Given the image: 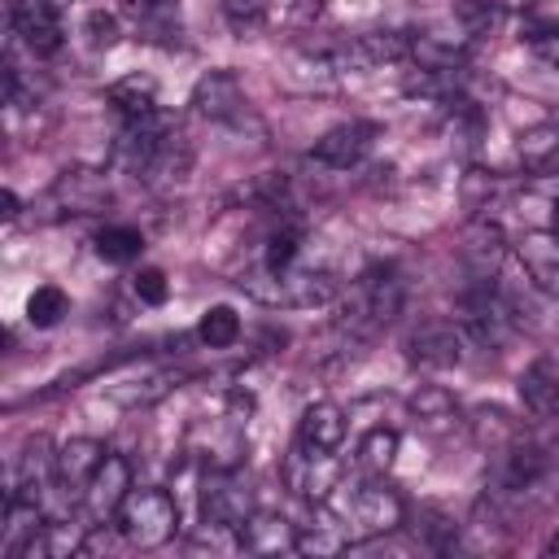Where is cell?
I'll return each mask as SVG.
<instances>
[{"label": "cell", "instance_id": "1", "mask_svg": "<svg viewBox=\"0 0 559 559\" xmlns=\"http://www.w3.org/2000/svg\"><path fill=\"white\" fill-rule=\"evenodd\" d=\"M402 301H406V284H402V275L393 271V266H367L354 284H349V293L341 297V306H336V328L341 332H349V336H371V332H380L384 323H393L397 314H402Z\"/></svg>", "mask_w": 559, "mask_h": 559}, {"label": "cell", "instance_id": "2", "mask_svg": "<svg viewBox=\"0 0 559 559\" xmlns=\"http://www.w3.org/2000/svg\"><path fill=\"white\" fill-rule=\"evenodd\" d=\"M467 332V341L485 354H502L511 345V336L520 332V314L507 297V288H498L493 280H480L476 288H467L459 297V314H454Z\"/></svg>", "mask_w": 559, "mask_h": 559}, {"label": "cell", "instance_id": "3", "mask_svg": "<svg viewBox=\"0 0 559 559\" xmlns=\"http://www.w3.org/2000/svg\"><path fill=\"white\" fill-rule=\"evenodd\" d=\"M345 498H341V520H345V533L349 537H384L393 528H402L406 520V502L397 498V489L384 480V476H367L354 480V485H341Z\"/></svg>", "mask_w": 559, "mask_h": 559}, {"label": "cell", "instance_id": "4", "mask_svg": "<svg viewBox=\"0 0 559 559\" xmlns=\"http://www.w3.org/2000/svg\"><path fill=\"white\" fill-rule=\"evenodd\" d=\"M114 520H118V533L131 546L157 550L179 533V502H175V493H166L157 485H135Z\"/></svg>", "mask_w": 559, "mask_h": 559}, {"label": "cell", "instance_id": "5", "mask_svg": "<svg viewBox=\"0 0 559 559\" xmlns=\"http://www.w3.org/2000/svg\"><path fill=\"white\" fill-rule=\"evenodd\" d=\"M467 349H472V341H467L459 319H424L406 332V358L415 367H428V371L459 367L467 358Z\"/></svg>", "mask_w": 559, "mask_h": 559}, {"label": "cell", "instance_id": "6", "mask_svg": "<svg viewBox=\"0 0 559 559\" xmlns=\"http://www.w3.org/2000/svg\"><path fill=\"white\" fill-rule=\"evenodd\" d=\"M249 515H253V493H249V485H245L231 467H210L205 480H201V520H205L210 528L236 533Z\"/></svg>", "mask_w": 559, "mask_h": 559}, {"label": "cell", "instance_id": "7", "mask_svg": "<svg viewBox=\"0 0 559 559\" xmlns=\"http://www.w3.org/2000/svg\"><path fill=\"white\" fill-rule=\"evenodd\" d=\"M284 485H288L297 498L328 502L332 489H341L336 450H306V445H293L288 459H284Z\"/></svg>", "mask_w": 559, "mask_h": 559}, {"label": "cell", "instance_id": "8", "mask_svg": "<svg viewBox=\"0 0 559 559\" xmlns=\"http://www.w3.org/2000/svg\"><path fill=\"white\" fill-rule=\"evenodd\" d=\"M9 22H13V35L31 48V57H52L66 44L61 0H13Z\"/></svg>", "mask_w": 559, "mask_h": 559}, {"label": "cell", "instance_id": "9", "mask_svg": "<svg viewBox=\"0 0 559 559\" xmlns=\"http://www.w3.org/2000/svg\"><path fill=\"white\" fill-rule=\"evenodd\" d=\"M376 140H380V127H376V122L349 118V122L332 127L328 135H319L314 162H323V166H332V170H354V166H362V162L371 157Z\"/></svg>", "mask_w": 559, "mask_h": 559}, {"label": "cell", "instance_id": "10", "mask_svg": "<svg viewBox=\"0 0 559 559\" xmlns=\"http://www.w3.org/2000/svg\"><path fill=\"white\" fill-rule=\"evenodd\" d=\"M192 109L210 122H240L249 118V96L231 70H210L192 87Z\"/></svg>", "mask_w": 559, "mask_h": 559}, {"label": "cell", "instance_id": "11", "mask_svg": "<svg viewBox=\"0 0 559 559\" xmlns=\"http://www.w3.org/2000/svg\"><path fill=\"white\" fill-rule=\"evenodd\" d=\"M131 489H135L131 485V463L109 450L100 459V467L92 472V480L83 485V507H87L92 520H109V515H118V507L127 502Z\"/></svg>", "mask_w": 559, "mask_h": 559}, {"label": "cell", "instance_id": "12", "mask_svg": "<svg viewBox=\"0 0 559 559\" xmlns=\"http://www.w3.org/2000/svg\"><path fill=\"white\" fill-rule=\"evenodd\" d=\"M515 253H520V266H524L528 284H533L542 297L559 301V236H555V231H528V236L515 245Z\"/></svg>", "mask_w": 559, "mask_h": 559}, {"label": "cell", "instance_id": "13", "mask_svg": "<svg viewBox=\"0 0 559 559\" xmlns=\"http://www.w3.org/2000/svg\"><path fill=\"white\" fill-rule=\"evenodd\" d=\"M52 201L70 214H100L114 201V192L100 170H61L52 183Z\"/></svg>", "mask_w": 559, "mask_h": 559}, {"label": "cell", "instance_id": "14", "mask_svg": "<svg viewBox=\"0 0 559 559\" xmlns=\"http://www.w3.org/2000/svg\"><path fill=\"white\" fill-rule=\"evenodd\" d=\"M520 402L537 419H559V358L542 354L520 371Z\"/></svg>", "mask_w": 559, "mask_h": 559}, {"label": "cell", "instance_id": "15", "mask_svg": "<svg viewBox=\"0 0 559 559\" xmlns=\"http://www.w3.org/2000/svg\"><path fill=\"white\" fill-rule=\"evenodd\" d=\"M236 533H240V550L245 555H284V550H297V524H288L275 511H253Z\"/></svg>", "mask_w": 559, "mask_h": 559}, {"label": "cell", "instance_id": "16", "mask_svg": "<svg viewBox=\"0 0 559 559\" xmlns=\"http://www.w3.org/2000/svg\"><path fill=\"white\" fill-rule=\"evenodd\" d=\"M105 454H109V450H105L100 441H92V437H70L66 445H57V472H52V480H57L61 489L83 493V485L92 480V472L100 467Z\"/></svg>", "mask_w": 559, "mask_h": 559}, {"label": "cell", "instance_id": "17", "mask_svg": "<svg viewBox=\"0 0 559 559\" xmlns=\"http://www.w3.org/2000/svg\"><path fill=\"white\" fill-rule=\"evenodd\" d=\"M345 441V411L336 402H310L297 419V445L306 450H341Z\"/></svg>", "mask_w": 559, "mask_h": 559}, {"label": "cell", "instance_id": "18", "mask_svg": "<svg viewBox=\"0 0 559 559\" xmlns=\"http://www.w3.org/2000/svg\"><path fill=\"white\" fill-rule=\"evenodd\" d=\"M520 166L528 175H559V122H537L515 144Z\"/></svg>", "mask_w": 559, "mask_h": 559}, {"label": "cell", "instance_id": "19", "mask_svg": "<svg viewBox=\"0 0 559 559\" xmlns=\"http://www.w3.org/2000/svg\"><path fill=\"white\" fill-rule=\"evenodd\" d=\"M502 253H507V240H502V231H498L489 218H476V223L467 227V236H463V258L472 262L476 280H489V275L498 271Z\"/></svg>", "mask_w": 559, "mask_h": 559}, {"label": "cell", "instance_id": "20", "mask_svg": "<svg viewBox=\"0 0 559 559\" xmlns=\"http://www.w3.org/2000/svg\"><path fill=\"white\" fill-rule=\"evenodd\" d=\"M83 546V528H74L70 520H44V528L17 550V559H66Z\"/></svg>", "mask_w": 559, "mask_h": 559}, {"label": "cell", "instance_id": "21", "mask_svg": "<svg viewBox=\"0 0 559 559\" xmlns=\"http://www.w3.org/2000/svg\"><path fill=\"white\" fill-rule=\"evenodd\" d=\"M467 432H472L476 445H485L489 454H498L502 445H511V441L520 437V424H515L502 406H476V411L467 415Z\"/></svg>", "mask_w": 559, "mask_h": 559}, {"label": "cell", "instance_id": "22", "mask_svg": "<svg viewBox=\"0 0 559 559\" xmlns=\"http://www.w3.org/2000/svg\"><path fill=\"white\" fill-rule=\"evenodd\" d=\"M109 105L122 114V118H140V114H153L157 109V83L148 74H127L109 87Z\"/></svg>", "mask_w": 559, "mask_h": 559}, {"label": "cell", "instance_id": "23", "mask_svg": "<svg viewBox=\"0 0 559 559\" xmlns=\"http://www.w3.org/2000/svg\"><path fill=\"white\" fill-rule=\"evenodd\" d=\"M393 459H397V428H371V432H362L358 454H354L358 472L384 476V472L393 467Z\"/></svg>", "mask_w": 559, "mask_h": 559}, {"label": "cell", "instance_id": "24", "mask_svg": "<svg viewBox=\"0 0 559 559\" xmlns=\"http://www.w3.org/2000/svg\"><path fill=\"white\" fill-rule=\"evenodd\" d=\"M197 336H201V345H210V349H227V345L240 341V314H236L231 306H210V310L201 314V323H197Z\"/></svg>", "mask_w": 559, "mask_h": 559}, {"label": "cell", "instance_id": "25", "mask_svg": "<svg viewBox=\"0 0 559 559\" xmlns=\"http://www.w3.org/2000/svg\"><path fill=\"white\" fill-rule=\"evenodd\" d=\"M354 537L345 533V524H336V520H319V524H310V528H297V550L301 555H336V550H345Z\"/></svg>", "mask_w": 559, "mask_h": 559}, {"label": "cell", "instance_id": "26", "mask_svg": "<svg viewBox=\"0 0 559 559\" xmlns=\"http://www.w3.org/2000/svg\"><path fill=\"white\" fill-rule=\"evenodd\" d=\"M297 253H301V231L293 223H280L262 245V266L266 271H288V266H297Z\"/></svg>", "mask_w": 559, "mask_h": 559}, {"label": "cell", "instance_id": "27", "mask_svg": "<svg viewBox=\"0 0 559 559\" xmlns=\"http://www.w3.org/2000/svg\"><path fill=\"white\" fill-rule=\"evenodd\" d=\"M61 314H70V297L57 288V284H39L31 297H26V319L35 328H57Z\"/></svg>", "mask_w": 559, "mask_h": 559}, {"label": "cell", "instance_id": "28", "mask_svg": "<svg viewBox=\"0 0 559 559\" xmlns=\"http://www.w3.org/2000/svg\"><path fill=\"white\" fill-rule=\"evenodd\" d=\"M520 39L528 44V52H533L537 61H546V66L559 70V22H550V17H528L524 31H520Z\"/></svg>", "mask_w": 559, "mask_h": 559}, {"label": "cell", "instance_id": "29", "mask_svg": "<svg viewBox=\"0 0 559 559\" xmlns=\"http://www.w3.org/2000/svg\"><path fill=\"white\" fill-rule=\"evenodd\" d=\"M140 249H144V236H140L135 227H105V231L96 236V253H100L105 262H135Z\"/></svg>", "mask_w": 559, "mask_h": 559}, {"label": "cell", "instance_id": "30", "mask_svg": "<svg viewBox=\"0 0 559 559\" xmlns=\"http://www.w3.org/2000/svg\"><path fill=\"white\" fill-rule=\"evenodd\" d=\"M411 411H415L424 424H441V419H454V397H450L445 389L428 384V389H419V393H415Z\"/></svg>", "mask_w": 559, "mask_h": 559}, {"label": "cell", "instance_id": "31", "mask_svg": "<svg viewBox=\"0 0 559 559\" xmlns=\"http://www.w3.org/2000/svg\"><path fill=\"white\" fill-rule=\"evenodd\" d=\"M502 192V179L493 170H467L463 175V201L472 210H489V201Z\"/></svg>", "mask_w": 559, "mask_h": 559}, {"label": "cell", "instance_id": "32", "mask_svg": "<svg viewBox=\"0 0 559 559\" xmlns=\"http://www.w3.org/2000/svg\"><path fill=\"white\" fill-rule=\"evenodd\" d=\"M131 288H135V297H140L144 306H162V301L170 297V284H166V275H162L157 266L135 271V275H131Z\"/></svg>", "mask_w": 559, "mask_h": 559}, {"label": "cell", "instance_id": "33", "mask_svg": "<svg viewBox=\"0 0 559 559\" xmlns=\"http://www.w3.org/2000/svg\"><path fill=\"white\" fill-rule=\"evenodd\" d=\"M83 31H87V39H92V48H114L118 44V17L114 13H105V9H96V13H87V22H83Z\"/></svg>", "mask_w": 559, "mask_h": 559}, {"label": "cell", "instance_id": "34", "mask_svg": "<svg viewBox=\"0 0 559 559\" xmlns=\"http://www.w3.org/2000/svg\"><path fill=\"white\" fill-rule=\"evenodd\" d=\"M323 13V0H284V22L293 26H310Z\"/></svg>", "mask_w": 559, "mask_h": 559}, {"label": "cell", "instance_id": "35", "mask_svg": "<svg viewBox=\"0 0 559 559\" xmlns=\"http://www.w3.org/2000/svg\"><path fill=\"white\" fill-rule=\"evenodd\" d=\"M266 0H223V13L231 17V26H249L258 13H262Z\"/></svg>", "mask_w": 559, "mask_h": 559}, {"label": "cell", "instance_id": "36", "mask_svg": "<svg viewBox=\"0 0 559 559\" xmlns=\"http://www.w3.org/2000/svg\"><path fill=\"white\" fill-rule=\"evenodd\" d=\"M0 205H4V218H9V223L22 214V201H17V192H9V188L0 192Z\"/></svg>", "mask_w": 559, "mask_h": 559}, {"label": "cell", "instance_id": "37", "mask_svg": "<svg viewBox=\"0 0 559 559\" xmlns=\"http://www.w3.org/2000/svg\"><path fill=\"white\" fill-rule=\"evenodd\" d=\"M550 231L559 236V197H555V205H550Z\"/></svg>", "mask_w": 559, "mask_h": 559}]
</instances>
